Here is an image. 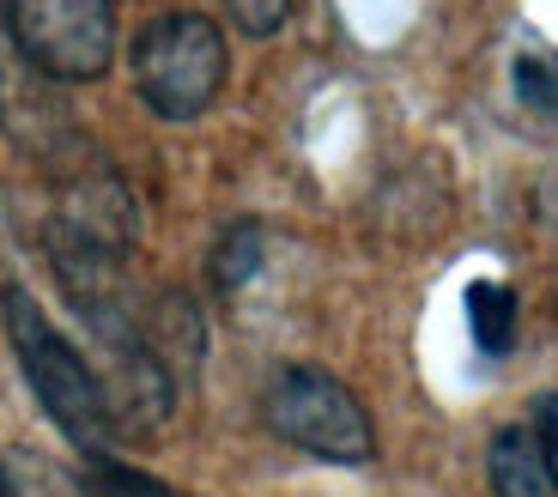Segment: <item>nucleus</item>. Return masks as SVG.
I'll return each mask as SVG.
<instances>
[{
	"instance_id": "nucleus-11",
	"label": "nucleus",
	"mask_w": 558,
	"mask_h": 497,
	"mask_svg": "<svg viewBox=\"0 0 558 497\" xmlns=\"http://www.w3.org/2000/svg\"><path fill=\"white\" fill-rule=\"evenodd\" d=\"M219 7L243 37H274V31L292 19V0H219Z\"/></svg>"
},
{
	"instance_id": "nucleus-3",
	"label": "nucleus",
	"mask_w": 558,
	"mask_h": 497,
	"mask_svg": "<svg viewBox=\"0 0 558 497\" xmlns=\"http://www.w3.org/2000/svg\"><path fill=\"white\" fill-rule=\"evenodd\" d=\"M262 419L279 443H292L298 456L335 461V468L377 461V425H371L364 401L340 376L316 371V364H286V371H274V383L262 395Z\"/></svg>"
},
{
	"instance_id": "nucleus-4",
	"label": "nucleus",
	"mask_w": 558,
	"mask_h": 497,
	"mask_svg": "<svg viewBox=\"0 0 558 497\" xmlns=\"http://www.w3.org/2000/svg\"><path fill=\"white\" fill-rule=\"evenodd\" d=\"M19 49L56 85L104 80L116 61V13L110 0H0Z\"/></svg>"
},
{
	"instance_id": "nucleus-7",
	"label": "nucleus",
	"mask_w": 558,
	"mask_h": 497,
	"mask_svg": "<svg viewBox=\"0 0 558 497\" xmlns=\"http://www.w3.org/2000/svg\"><path fill=\"white\" fill-rule=\"evenodd\" d=\"M468 328H474V346L486 359H504L517 346V291L498 279H474L468 286Z\"/></svg>"
},
{
	"instance_id": "nucleus-2",
	"label": "nucleus",
	"mask_w": 558,
	"mask_h": 497,
	"mask_svg": "<svg viewBox=\"0 0 558 497\" xmlns=\"http://www.w3.org/2000/svg\"><path fill=\"white\" fill-rule=\"evenodd\" d=\"M128 68H134L140 104L158 122H195V116L213 110L231 56H225V31L207 13L170 7V13L146 19V31L128 49Z\"/></svg>"
},
{
	"instance_id": "nucleus-5",
	"label": "nucleus",
	"mask_w": 558,
	"mask_h": 497,
	"mask_svg": "<svg viewBox=\"0 0 558 497\" xmlns=\"http://www.w3.org/2000/svg\"><path fill=\"white\" fill-rule=\"evenodd\" d=\"M0 134L13 146H25L31 158H43V165L92 158L68 104H61V85L19 49L13 25H7V7H0Z\"/></svg>"
},
{
	"instance_id": "nucleus-1",
	"label": "nucleus",
	"mask_w": 558,
	"mask_h": 497,
	"mask_svg": "<svg viewBox=\"0 0 558 497\" xmlns=\"http://www.w3.org/2000/svg\"><path fill=\"white\" fill-rule=\"evenodd\" d=\"M0 316H7L13 359H19V371H25L37 407L49 413V425H56L73 449H85V456H110L116 407H110V388L98 383V371L73 352V340L43 316L31 291L7 286L0 291Z\"/></svg>"
},
{
	"instance_id": "nucleus-12",
	"label": "nucleus",
	"mask_w": 558,
	"mask_h": 497,
	"mask_svg": "<svg viewBox=\"0 0 558 497\" xmlns=\"http://www.w3.org/2000/svg\"><path fill=\"white\" fill-rule=\"evenodd\" d=\"M534 449H541V461H546V473H553V492H558V395H541L534 401Z\"/></svg>"
},
{
	"instance_id": "nucleus-10",
	"label": "nucleus",
	"mask_w": 558,
	"mask_h": 497,
	"mask_svg": "<svg viewBox=\"0 0 558 497\" xmlns=\"http://www.w3.org/2000/svg\"><path fill=\"white\" fill-rule=\"evenodd\" d=\"M85 497H182L170 480L146 468H128L116 456H85Z\"/></svg>"
},
{
	"instance_id": "nucleus-9",
	"label": "nucleus",
	"mask_w": 558,
	"mask_h": 497,
	"mask_svg": "<svg viewBox=\"0 0 558 497\" xmlns=\"http://www.w3.org/2000/svg\"><path fill=\"white\" fill-rule=\"evenodd\" d=\"M510 92H517V104L529 116H541V122H558V49H522L517 61H510Z\"/></svg>"
},
{
	"instance_id": "nucleus-8",
	"label": "nucleus",
	"mask_w": 558,
	"mask_h": 497,
	"mask_svg": "<svg viewBox=\"0 0 558 497\" xmlns=\"http://www.w3.org/2000/svg\"><path fill=\"white\" fill-rule=\"evenodd\" d=\"M262 248H267V237H262V225H255V219L225 225V237L213 243V255H207L213 291H243V286H250V279L262 274Z\"/></svg>"
},
{
	"instance_id": "nucleus-6",
	"label": "nucleus",
	"mask_w": 558,
	"mask_h": 497,
	"mask_svg": "<svg viewBox=\"0 0 558 497\" xmlns=\"http://www.w3.org/2000/svg\"><path fill=\"white\" fill-rule=\"evenodd\" d=\"M486 480H492V497H558L553 492V473H546L541 449L522 425H504L486 449Z\"/></svg>"
}]
</instances>
